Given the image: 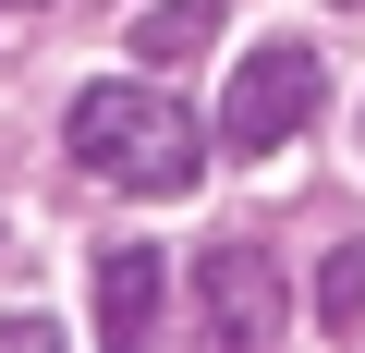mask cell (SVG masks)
<instances>
[{"label":"cell","mask_w":365,"mask_h":353,"mask_svg":"<svg viewBox=\"0 0 365 353\" xmlns=\"http://www.w3.org/2000/svg\"><path fill=\"white\" fill-rule=\"evenodd\" d=\"M220 37V0H158V13L134 25V61H195Z\"/></svg>","instance_id":"cell-5"},{"label":"cell","mask_w":365,"mask_h":353,"mask_svg":"<svg viewBox=\"0 0 365 353\" xmlns=\"http://www.w3.org/2000/svg\"><path fill=\"white\" fill-rule=\"evenodd\" d=\"M195 305H207V329L220 341H280V280H268V256H244V244H220V256H195Z\"/></svg>","instance_id":"cell-3"},{"label":"cell","mask_w":365,"mask_h":353,"mask_svg":"<svg viewBox=\"0 0 365 353\" xmlns=\"http://www.w3.org/2000/svg\"><path fill=\"white\" fill-rule=\"evenodd\" d=\"M0 13H37V0H0Z\"/></svg>","instance_id":"cell-7"},{"label":"cell","mask_w":365,"mask_h":353,"mask_svg":"<svg viewBox=\"0 0 365 353\" xmlns=\"http://www.w3.org/2000/svg\"><path fill=\"white\" fill-rule=\"evenodd\" d=\"M317 98H329V61H317L304 37H268V49H244V61H232L220 146H232V158H280V146L317 122Z\"/></svg>","instance_id":"cell-2"},{"label":"cell","mask_w":365,"mask_h":353,"mask_svg":"<svg viewBox=\"0 0 365 353\" xmlns=\"http://www.w3.org/2000/svg\"><path fill=\"white\" fill-rule=\"evenodd\" d=\"M304 305H317V329H353V317H365V244H329Z\"/></svg>","instance_id":"cell-6"},{"label":"cell","mask_w":365,"mask_h":353,"mask_svg":"<svg viewBox=\"0 0 365 353\" xmlns=\"http://www.w3.org/2000/svg\"><path fill=\"white\" fill-rule=\"evenodd\" d=\"M146 329H158V256H146V244H110V256H98V341L134 353Z\"/></svg>","instance_id":"cell-4"},{"label":"cell","mask_w":365,"mask_h":353,"mask_svg":"<svg viewBox=\"0 0 365 353\" xmlns=\"http://www.w3.org/2000/svg\"><path fill=\"white\" fill-rule=\"evenodd\" d=\"M61 146L98 170V183L158 195V208L207 183V134H195V110H182L170 86H86V98H73V122H61Z\"/></svg>","instance_id":"cell-1"}]
</instances>
